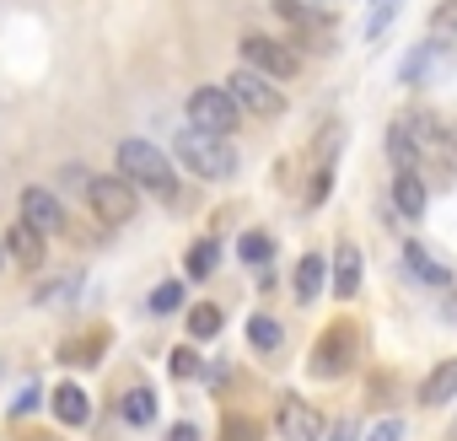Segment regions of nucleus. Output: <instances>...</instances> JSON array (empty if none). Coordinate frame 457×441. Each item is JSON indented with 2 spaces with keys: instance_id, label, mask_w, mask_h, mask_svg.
Instances as JSON below:
<instances>
[{
  "instance_id": "1",
  "label": "nucleus",
  "mask_w": 457,
  "mask_h": 441,
  "mask_svg": "<svg viewBox=\"0 0 457 441\" xmlns=\"http://www.w3.org/2000/svg\"><path fill=\"white\" fill-rule=\"evenodd\" d=\"M119 178L124 183H140L151 188L156 199H178V178H172V162L151 146V140H119Z\"/></svg>"
},
{
  "instance_id": "2",
  "label": "nucleus",
  "mask_w": 457,
  "mask_h": 441,
  "mask_svg": "<svg viewBox=\"0 0 457 441\" xmlns=\"http://www.w3.org/2000/svg\"><path fill=\"white\" fill-rule=\"evenodd\" d=\"M178 162L188 167V172H199V178H232L237 172V146H232V135H204V129H178Z\"/></svg>"
},
{
  "instance_id": "3",
  "label": "nucleus",
  "mask_w": 457,
  "mask_h": 441,
  "mask_svg": "<svg viewBox=\"0 0 457 441\" xmlns=\"http://www.w3.org/2000/svg\"><path fill=\"white\" fill-rule=\"evenodd\" d=\"M237 54H243L248 71H259V76H270V81H291V76L302 71V54H296L286 38H270V33H243V38H237Z\"/></svg>"
},
{
  "instance_id": "4",
  "label": "nucleus",
  "mask_w": 457,
  "mask_h": 441,
  "mask_svg": "<svg viewBox=\"0 0 457 441\" xmlns=\"http://www.w3.org/2000/svg\"><path fill=\"white\" fill-rule=\"evenodd\" d=\"M226 92H232V103H237L243 113H259V119H280V113H286V92H280L270 76L248 71V65H237L232 76H226Z\"/></svg>"
},
{
  "instance_id": "5",
  "label": "nucleus",
  "mask_w": 457,
  "mask_h": 441,
  "mask_svg": "<svg viewBox=\"0 0 457 441\" xmlns=\"http://www.w3.org/2000/svg\"><path fill=\"white\" fill-rule=\"evenodd\" d=\"M188 124L204 129V135H237L243 108L232 103L226 87H199V92H188Z\"/></svg>"
},
{
  "instance_id": "6",
  "label": "nucleus",
  "mask_w": 457,
  "mask_h": 441,
  "mask_svg": "<svg viewBox=\"0 0 457 441\" xmlns=\"http://www.w3.org/2000/svg\"><path fill=\"white\" fill-rule=\"evenodd\" d=\"M355 355H361V329L339 318V323L323 329V339H318V350H312V371H318V377H345V371L355 366Z\"/></svg>"
},
{
  "instance_id": "7",
  "label": "nucleus",
  "mask_w": 457,
  "mask_h": 441,
  "mask_svg": "<svg viewBox=\"0 0 457 441\" xmlns=\"http://www.w3.org/2000/svg\"><path fill=\"white\" fill-rule=\"evenodd\" d=\"M87 204L108 220V227H119V220H129L140 204H135V183H124L119 172L113 178H87Z\"/></svg>"
},
{
  "instance_id": "8",
  "label": "nucleus",
  "mask_w": 457,
  "mask_h": 441,
  "mask_svg": "<svg viewBox=\"0 0 457 441\" xmlns=\"http://www.w3.org/2000/svg\"><path fill=\"white\" fill-rule=\"evenodd\" d=\"M22 220H28L33 232H44V237L65 232V204H60V194H49L44 183L22 188Z\"/></svg>"
},
{
  "instance_id": "9",
  "label": "nucleus",
  "mask_w": 457,
  "mask_h": 441,
  "mask_svg": "<svg viewBox=\"0 0 457 441\" xmlns=\"http://www.w3.org/2000/svg\"><path fill=\"white\" fill-rule=\"evenodd\" d=\"M275 425H280V436L286 441H323V414L307 404V398H280V409H275Z\"/></svg>"
},
{
  "instance_id": "10",
  "label": "nucleus",
  "mask_w": 457,
  "mask_h": 441,
  "mask_svg": "<svg viewBox=\"0 0 457 441\" xmlns=\"http://www.w3.org/2000/svg\"><path fill=\"white\" fill-rule=\"evenodd\" d=\"M457 65V54H452V44H420L403 65H398V81H409V87H420V81H436L441 71H452Z\"/></svg>"
},
{
  "instance_id": "11",
  "label": "nucleus",
  "mask_w": 457,
  "mask_h": 441,
  "mask_svg": "<svg viewBox=\"0 0 457 441\" xmlns=\"http://www.w3.org/2000/svg\"><path fill=\"white\" fill-rule=\"evenodd\" d=\"M361 275H366L361 248H355V243H339V248H334V296L350 302V296L361 291Z\"/></svg>"
},
{
  "instance_id": "12",
  "label": "nucleus",
  "mask_w": 457,
  "mask_h": 441,
  "mask_svg": "<svg viewBox=\"0 0 457 441\" xmlns=\"http://www.w3.org/2000/svg\"><path fill=\"white\" fill-rule=\"evenodd\" d=\"M6 254H12L22 270H38V264H44V232H33L28 220H17V227L6 232Z\"/></svg>"
},
{
  "instance_id": "13",
  "label": "nucleus",
  "mask_w": 457,
  "mask_h": 441,
  "mask_svg": "<svg viewBox=\"0 0 457 441\" xmlns=\"http://www.w3.org/2000/svg\"><path fill=\"white\" fill-rule=\"evenodd\" d=\"M87 414H92L87 387H81V382H60V387H54V420H60V425H87Z\"/></svg>"
},
{
  "instance_id": "14",
  "label": "nucleus",
  "mask_w": 457,
  "mask_h": 441,
  "mask_svg": "<svg viewBox=\"0 0 457 441\" xmlns=\"http://www.w3.org/2000/svg\"><path fill=\"white\" fill-rule=\"evenodd\" d=\"M119 420H124V425H135V430H140V425H151V420H156V393H151L145 382L124 387V398H119Z\"/></svg>"
},
{
  "instance_id": "15",
  "label": "nucleus",
  "mask_w": 457,
  "mask_h": 441,
  "mask_svg": "<svg viewBox=\"0 0 457 441\" xmlns=\"http://www.w3.org/2000/svg\"><path fill=\"white\" fill-rule=\"evenodd\" d=\"M291 286H296V302H312V296H318V291L328 286V264H323V254H307V259L296 264Z\"/></svg>"
},
{
  "instance_id": "16",
  "label": "nucleus",
  "mask_w": 457,
  "mask_h": 441,
  "mask_svg": "<svg viewBox=\"0 0 457 441\" xmlns=\"http://www.w3.org/2000/svg\"><path fill=\"white\" fill-rule=\"evenodd\" d=\"M403 264H409V270H414V275H420L425 286H436V291H446V286H452L446 264H441V259H430V254H425L420 243H409V248H403Z\"/></svg>"
},
{
  "instance_id": "17",
  "label": "nucleus",
  "mask_w": 457,
  "mask_h": 441,
  "mask_svg": "<svg viewBox=\"0 0 457 441\" xmlns=\"http://www.w3.org/2000/svg\"><path fill=\"white\" fill-rule=\"evenodd\" d=\"M452 393H457V355H452V361H441V366L425 377V387H420V404H430V409H436V404H446Z\"/></svg>"
},
{
  "instance_id": "18",
  "label": "nucleus",
  "mask_w": 457,
  "mask_h": 441,
  "mask_svg": "<svg viewBox=\"0 0 457 441\" xmlns=\"http://www.w3.org/2000/svg\"><path fill=\"white\" fill-rule=\"evenodd\" d=\"M393 204H398V215H425V183L414 178V172H398L393 178Z\"/></svg>"
},
{
  "instance_id": "19",
  "label": "nucleus",
  "mask_w": 457,
  "mask_h": 441,
  "mask_svg": "<svg viewBox=\"0 0 457 441\" xmlns=\"http://www.w3.org/2000/svg\"><path fill=\"white\" fill-rule=\"evenodd\" d=\"M248 339H253V350L275 355V350L286 345V329H280V318H270V312H253V318H248Z\"/></svg>"
},
{
  "instance_id": "20",
  "label": "nucleus",
  "mask_w": 457,
  "mask_h": 441,
  "mask_svg": "<svg viewBox=\"0 0 457 441\" xmlns=\"http://www.w3.org/2000/svg\"><path fill=\"white\" fill-rule=\"evenodd\" d=\"M220 323H226V312H220L215 302L188 307V339H215V334H220Z\"/></svg>"
},
{
  "instance_id": "21",
  "label": "nucleus",
  "mask_w": 457,
  "mask_h": 441,
  "mask_svg": "<svg viewBox=\"0 0 457 441\" xmlns=\"http://www.w3.org/2000/svg\"><path fill=\"white\" fill-rule=\"evenodd\" d=\"M387 151H393L398 172H414V167H420V151H414V140H409L403 119H393V129H387Z\"/></svg>"
},
{
  "instance_id": "22",
  "label": "nucleus",
  "mask_w": 457,
  "mask_h": 441,
  "mask_svg": "<svg viewBox=\"0 0 457 441\" xmlns=\"http://www.w3.org/2000/svg\"><path fill=\"white\" fill-rule=\"evenodd\" d=\"M237 259H243V264H270V259H275V237H270V232H259V227H253V232H243Z\"/></svg>"
},
{
  "instance_id": "23",
  "label": "nucleus",
  "mask_w": 457,
  "mask_h": 441,
  "mask_svg": "<svg viewBox=\"0 0 457 441\" xmlns=\"http://www.w3.org/2000/svg\"><path fill=\"white\" fill-rule=\"evenodd\" d=\"M215 264H220V243H210V237H204V243H194V248H188V275H194V280L215 275Z\"/></svg>"
},
{
  "instance_id": "24",
  "label": "nucleus",
  "mask_w": 457,
  "mask_h": 441,
  "mask_svg": "<svg viewBox=\"0 0 457 441\" xmlns=\"http://www.w3.org/2000/svg\"><path fill=\"white\" fill-rule=\"evenodd\" d=\"M275 6L302 28V38H307V28H312V33H323V28H328V17H323V12H312V6H302V0H275Z\"/></svg>"
},
{
  "instance_id": "25",
  "label": "nucleus",
  "mask_w": 457,
  "mask_h": 441,
  "mask_svg": "<svg viewBox=\"0 0 457 441\" xmlns=\"http://www.w3.org/2000/svg\"><path fill=\"white\" fill-rule=\"evenodd\" d=\"M76 286H81V275H60V280L38 286V291H33V302H38V307H49V302L60 307V302H71V291H76Z\"/></svg>"
},
{
  "instance_id": "26",
  "label": "nucleus",
  "mask_w": 457,
  "mask_h": 441,
  "mask_svg": "<svg viewBox=\"0 0 457 441\" xmlns=\"http://www.w3.org/2000/svg\"><path fill=\"white\" fill-rule=\"evenodd\" d=\"M183 296H188V291H183V280H162V286L151 291V312H172Z\"/></svg>"
},
{
  "instance_id": "27",
  "label": "nucleus",
  "mask_w": 457,
  "mask_h": 441,
  "mask_svg": "<svg viewBox=\"0 0 457 441\" xmlns=\"http://www.w3.org/2000/svg\"><path fill=\"white\" fill-rule=\"evenodd\" d=\"M167 371H172V377H204V366H199L194 350H172V355H167Z\"/></svg>"
},
{
  "instance_id": "28",
  "label": "nucleus",
  "mask_w": 457,
  "mask_h": 441,
  "mask_svg": "<svg viewBox=\"0 0 457 441\" xmlns=\"http://www.w3.org/2000/svg\"><path fill=\"white\" fill-rule=\"evenodd\" d=\"M430 28H436V33H446V38H457V0H441L436 17H430Z\"/></svg>"
},
{
  "instance_id": "29",
  "label": "nucleus",
  "mask_w": 457,
  "mask_h": 441,
  "mask_svg": "<svg viewBox=\"0 0 457 441\" xmlns=\"http://www.w3.org/2000/svg\"><path fill=\"white\" fill-rule=\"evenodd\" d=\"M232 430H220V441H259L264 436V425H253V420H226Z\"/></svg>"
},
{
  "instance_id": "30",
  "label": "nucleus",
  "mask_w": 457,
  "mask_h": 441,
  "mask_svg": "<svg viewBox=\"0 0 457 441\" xmlns=\"http://www.w3.org/2000/svg\"><path fill=\"white\" fill-rule=\"evenodd\" d=\"M65 361H92V366H97V361H103V334H92V345H71Z\"/></svg>"
},
{
  "instance_id": "31",
  "label": "nucleus",
  "mask_w": 457,
  "mask_h": 441,
  "mask_svg": "<svg viewBox=\"0 0 457 441\" xmlns=\"http://www.w3.org/2000/svg\"><path fill=\"white\" fill-rule=\"evenodd\" d=\"M371 441H403V425L398 420H382V425H371Z\"/></svg>"
},
{
  "instance_id": "32",
  "label": "nucleus",
  "mask_w": 457,
  "mask_h": 441,
  "mask_svg": "<svg viewBox=\"0 0 457 441\" xmlns=\"http://www.w3.org/2000/svg\"><path fill=\"white\" fill-rule=\"evenodd\" d=\"M167 441H199V430H194V425H172V436H167Z\"/></svg>"
},
{
  "instance_id": "33",
  "label": "nucleus",
  "mask_w": 457,
  "mask_h": 441,
  "mask_svg": "<svg viewBox=\"0 0 457 441\" xmlns=\"http://www.w3.org/2000/svg\"><path fill=\"white\" fill-rule=\"evenodd\" d=\"M328 441H355V425H334V436Z\"/></svg>"
},
{
  "instance_id": "34",
  "label": "nucleus",
  "mask_w": 457,
  "mask_h": 441,
  "mask_svg": "<svg viewBox=\"0 0 457 441\" xmlns=\"http://www.w3.org/2000/svg\"><path fill=\"white\" fill-rule=\"evenodd\" d=\"M0 270H6V243H0Z\"/></svg>"
},
{
  "instance_id": "35",
  "label": "nucleus",
  "mask_w": 457,
  "mask_h": 441,
  "mask_svg": "<svg viewBox=\"0 0 457 441\" xmlns=\"http://www.w3.org/2000/svg\"><path fill=\"white\" fill-rule=\"evenodd\" d=\"M28 441H44V436H28Z\"/></svg>"
}]
</instances>
